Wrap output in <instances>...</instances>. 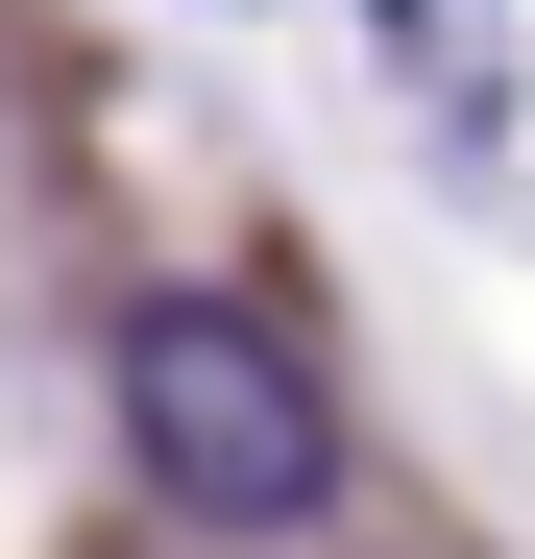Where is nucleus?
<instances>
[{
	"label": "nucleus",
	"instance_id": "f257e3e1",
	"mask_svg": "<svg viewBox=\"0 0 535 559\" xmlns=\"http://www.w3.org/2000/svg\"><path fill=\"white\" fill-rule=\"evenodd\" d=\"M122 462H146V511H195V535H317L341 511V390L293 365V317L146 293L122 317Z\"/></svg>",
	"mask_w": 535,
	"mask_h": 559
}]
</instances>
